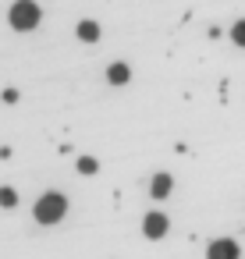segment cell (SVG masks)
Returning a JSON list of instances; mask_svg holds the SVG:
<instances>
[{
  "label": "cell",
  "instance_id": "6da1fadb",
  "mask_svg": "<svg viewBox=\"0 0 245 259\" xmlns=\"http://www.w3.org/2000/svg\"><path fill=\"white\" fill-rule=\"evenodd\" d=\"M64 209H68V199L57 195V192H47V195L36 202V220H39V224H57V220L64 217Z\"/></svg>",
  "mask_w": 245,
  "mask_h": 259
},
{
  "label": "cell",
  "instance_id": "7a4b0ae2",
  "mask_svg": "<svg viewBox=\"0 0 245 259\" xmlns=\"http://www.w3.org/2000/svg\"><path fill=\"white\" fill-rule=\"evenodd\" d=\"M11 25L15 29H36L39 25V8L32 4V0H18V4L11 8Z\"/></svg>",
  "mask_w": 245,
  "mask_h": 259
},
{
  "label": "cell",
  "instance_id": "3957f363",
  "mask_svg": "<svg viewBox=\"0 0 245 259\" xmlns=\"http://www.w3.org/2000/svg\"><path fill=\"white\" fill-rule=\"evenodd\" d=\"M206 255H210V259H238V245H234L231 238H220V241L210 245Z\"/></svg>",
  "mask_w": 245,
  "mask_h": 259
},
{
  "label": "cell",
  "instance_id": "277c9868",
  "mask_svg": "<svg viewBox=\"0 0 245 259\" xmlns=\"http://www.w3.org/2000/svg\"><path fill=\"white\" fill-rule=\"evenodd\" d=\"M142 231H146V238H164V234H167V217L149 213V217L142 220Z\"/></svg>",
  "mask_w": 245,
  "mask_h": 259
},
{
  "label": "cell",
  "instance_id": "5b68a950",
  "mask_svg": "<svg viewBox=\"0 0 245 259\" xmlns=\"http://www.w3.org/2000/svg\"><path fill=\"white\" fill-rule=\"evenodd\" d=\"M78 36H82L86 43H96V39H100V25H96V22H82V25H78Z\"/></svg>",
  "mask_w": 245,
  "mask_h": 259
},
{
  "label": "cell",
  "instance_id": "8992f818",
  "mask_svg": "<svg viewBox=\"0 0 245 259\" xmlns=\"http://www.w3.org/2000/svg\"><path fill=\"white\" fill-rule=\"evenodd\" d=\"M107 78H110L114 85H125V82H128V64H110Z\"/></svg>",
  "mask_w": 245,
  "mask_h": 259
},
{
  "label": "cell",
  "instance_id": "52a82bcc",
  "mask_svg": "<svg viewBox=\"0 0 245 259\" xmlns=\"http://www.w3.org/2000/svg\"><path fill=\"white\" fill-rule=\"evenodd\" d=\"M167 192H171V178H167V174H156V178H153V195L164 199Z\"/></svg>",
  "mask_w": 245,
  "mask_h": 259
},
{
  "label": "cell",
  "instance_id": "ba28073f",
  "mask_svg": "<svg viewBox=\"0 0 245 259\" xmlns=\"http://www.w3.org/2000/svg\"><path fill=\"white\" fill-rule=\"evenodd\" d=\"M15 202H18L15 188H0V206H15Z\"/></svg>",
  "mask_w": 245,
  "mask_h": 259
},
{
  "label": "cell",
  "instance_id": "9c48e42d",
  "mask_svg": "<svg viewBox=\"0 0 245 259\" xmlns=\"http://www.w3.org/2000/svg\"><path fill=\"white\" fill-rule=\"evenodd\" d=\"M78 170H82V174H93V170H96V160H93V156H82V160H78Z\"/></svg>",
  "mask_w": 245,
  "mask_h": 259
},
{
  "label": "cell",
  "instance_id": "30bf717a",
  "mask_svg": "<svg viewBox=\"0 0 245 259\" xmlns=\"http://www.w3.org/2000/svg\"><path fill=\"white\" fill-rule=\"evenodd\" d=\"M231 36H234V43H238V47H245V22H238Z\"/></svg>",
  "mask_w": 245,
  "mask_h": 259
}]
</instances>
